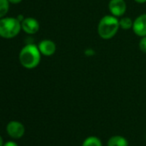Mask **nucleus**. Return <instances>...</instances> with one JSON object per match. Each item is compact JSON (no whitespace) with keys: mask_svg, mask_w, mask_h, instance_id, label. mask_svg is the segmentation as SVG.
<instances>
[{"mask_svg":"<svg viewBox=\"0 0 146 146\" xmlns=\"http://www.w3.org/2000/svg\"><path fill=\"white\" fill-rule=\"evenodd\" d=\"M19 59L23 66L28 69L36 67L40 60V52L39 47L33 44L25 46L19 55Z\"/></svg>","mask_w":146,"mask_h":146,"instance_id":"nucleus-1","label":"nucleus"},{"mask_svg":"<svg viewBox=\"0 0 146 146\" xmlns=\"http://www.w3.org/2000/svg\"><path fill=\"white\" fill-rule=\"evenodd\" d=\"M119 27V21L116 17L106 16L99 23L98 34L102 39H111L118 32Z\"/></svg>","mask_w":146,"mask_h":146,"instance_id":"nucleus-2","label":"nucleus"},{"mask_svg":"<svg viewBox=\"0 0 146 146\" xmlns=\"http://www.w3.org/2000/svg\"><path fill=\"white\" fill-rule=\"evenodd\" d=\"M22 25L20 21L17 18L7 17L0 20V36L3 38H13L17 36L20 30Z\"/></svg>","mask_w":146,"mask_h":146,"instance_id":"nucleus-3","label":"nucleus"},{"mask_svg":"<svg viewBox=\"0 0 146 146\" xmlns=\"http://www.w3.org/2000/svg\"><path fill=\"white\" fill-rule=\"evenodd\" d=\"M7 132L13 138H20L24 135L25 127L18 121H11L7 125Z\"/></svg>","mask_w":146,"mask_h":146,"instance_id":"nucleus-4","label":"nucleus"},{"mask_svg":"<svg viewBox=\"0 0 146 146\" xmlns=\"http://www.w3.org/2000/svg\"><path fill=\"white\" fill-rule=\"evenodd\" d=\"M108 7L110 12L114 17H121L126 10V5L124 0H111Z\"/></svg>","mask_w":146,"mask_h":146,"instance_id":"nucleus-5","label":"nucleus"},{"mask_svg":"<svg viewBox=\"0 0 146 146\" xmlns=\"http://www.w3.org/2000/svg\"><path fill=\"white\" fill-rule=\"evenodd\" d=\"M132 29L137 35L141 37L146 36V14L141 15L133 22Z\"/></svg>","mask_w":146,"mask_h":146,"instance_id":"nucleus-6","label":"nucleus"},{"mask_svg":"<svg viewBox=\"0 0 146 146\" xmlns=\"http://www.w3.org/2000/svg\"><path fill=\"white\" fill-rule=\"evenodd\" d=\"M22 29L28 34L33 35L35 34L40 28L39 23L37 22V20H35V18H26L22 22Z\"/></svg>","mask_w":146,"mask_h":146,"instance_id":"nucleus-7","label":"nucleus"},{"mask_svg":"<svg viewBox=\"0 0 146 146\" xmlns=\"http://www.w3.org/2000/svg\"><path fill=\"white\" fill-rule=\"evenodd\" d=\"M40 52L45 56H51L56 51V46L53 41L49 40H42L39 45Z\"/></svg>","mask_w":146,"mask_h":146,"instance_id":"nucleus-8","label":"nucleus"},{"mask_svg":"<svg viewBox=\"0 0 146 146\" xmlns=\"http://www.w3.org/2000/svg\"><path fill=\"white\" fill-rule=\"evenodd\" d=\"M108 146H128V141L122 136H113L108 139Z\"/></svg>","mask_w":146,"mask_h":146,"instance_id":"nucleus-9","label":"nucleus"},{"mask_svg":"<svg viewBox=\"0 0 146 146\" xmlns=\"http://www.w3.org/2000/svg\"><path fill=\"white\" fill-rule=\"evenodd\" d=\"M82 146H102V143L98 137H89L84 141Z\"/></svg>","mask_w":146,"mask_h":146,"instance_id":"nucleus-10","label":"nucleus"},{"mask_svg":"<svg viewBox=\"0 0 146 146\" xmlns=\"http://www.w3.org/2000/svg\"><path fill=\"white\" fill-rule=\"evenodd\" d=\"M9 11L8 0H0V18L3 17Z\"/></svg>","mask_w":146,"mask_h":146,"instance_id":"nucleus-11","label":"nucleus"},{"mask_svg":"<svg viewBox=\"0 0 146 146\" xmlns=\"http://www.w3.org/2000/svg\"><path fill=\"white\" fill-rule=\"evenodd\" d=\"M133 26V22L129 17H124L119 21V27L124 29H129Z\"/></svg>","mask_w":146,"mask_h":146,"instance_id":"nucleus-12","label":"nucleus"},{"mask_svg":"<svg viewBox=\"0 0 146 146\" xmlns=\"http://www.w3.org/2000/svg\"><path fill=\"white\" fill-rule=\"evenodd\" d=\"M139 48L142 52H146V36H143L139 42Z\"/></svg>","mask_w":146,"mask_h":146,"instance_id":"nucleus-13","label":"nucleus"},{"mask_svg":"<svg viewBox=\"0 0 146 146\" xmlns=\"http://www.w3.org/2000/svg\"><path fill=\"white\" fill-rule=\"evenodd\" d=\"M4 146H18V144H17V143H15V142L8 141V142H6V143L4 144Z\"/></svg>","mask_w":146,"mask_h":146,"instance_id":"nucleus-14","label":"nucleus"},{"mask_svg":"<svg viewBox=\"0 0 146 146\" xmlns=\"http://www.w3.org/2000/svg\"><path fill=\"white\" fill-rule=\"evenodd\" d=\"M8 1L10 3H12V4H18L22 1V0H8Z\"/></svg>","mask_w":146,"mask_h":146,"instance_id":"nucleus-15","label":"nucleus"},{"mask_svg":"<svg viewBox=\"0 0 146 146\" xmlns=\"http://www.w3.org/2000/svg\"><path fill=\"white\" fill-rule=\"evenodd\" d=\"M137 3H139V4H143V3H145L146 0H135Z\"/></svg>","mask_w":146,"mask_h":146,"instance_id":"nucleus-16","label":"nucleus"},{"mask_svg":"<svg viewBox=\"0 0 146 146\" xmlns=\"http://www.w3.org/2000/svg\"><path fill=\"white\" fill-rule=\"evenodd\" d=\"M0 146H4V143H3V138L0 136Z\"/></svg>","mask_w":146,"mask_h":146,"instance_id":"nucleus-17","label":"nucleus"}]
</instances>
